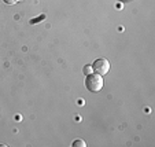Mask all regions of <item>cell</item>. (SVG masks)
Masks as SVG:
<instances>
[{
	"mask_svg": "<svg viewBox=\"0 0 155 147\" xmlns=\"http://www.w3.org/2000/svg\"><path fill=\"white\" fill-rule=\"evenodd\" d=\"M3 2L6 4H11V6L12 4H15V3H18V0H3Z\"/></svg>",
	"mask_w": 155,
	"mask_h": 147,
	"instance_id": "obj_6",
	"label": "cell"
},
{
	"mask_svg": "<svg viewBox=\"0 0 155 147\" xmlns=\"http://www.w3.org/2000/svg\"><path fill=\"white\" fill-rule=\"evenodd\" d=\"M85 87L91 92H99L103 88V77L100 74H88L85 77Z\"/></svg>",
	"mask_w": 155,
	"mask_h": 147,
	"instance_id": "obj_1",
	"label": "cell"
},
{
	"mask_svg": "<svg viewBox=\"0 0 155 147\" xmlns=\"http://www.w3.org/2000/svg\"><path fill=\"white\" fill-rule=\"evenodd\" d=\"M92 70H95L96 74H100V76H104V74L108 73L110 70V62L106 58H99L92 63Z\"/></svg>",
	"mask_w": 155,
	"mask_h": 147,
	"instance_id": "obj_2",
	"label": "cell"
},
{
	"mask_svg": "<svg viewBox=\"0 0 155 147\" xmlns=\"http://www.w3.org/2000/svg\"><path fill=\"white\" fill-rule=\"evenodd\" d=\"M87 147V143H85L84 140H81V139H77V140L73 142V147Z\"/></svg>",
	"mask_w": 155,
	"mask_h": 147,
	"instance_id": "obj_3",
	"label": "cell"
},
{
	"mask_svg": "<svg viewBox=\"0 0 155 147\" xmlns=\"http://www.w3.org/2000/svg\"><path fill=\"white\" fill-rule=\"evenodd\" d=\"M44 18H45V15H40V17H38V18H36V19H30V24H32V25H35V24H38V22H40V21H43L44 19Z\"/></svg>",
	"mask_w": 155,
	"mask_h": 147,
	"instance_id": "obj_5",
	"label": "cell"
},
{
	"mask_svg": "<svg viewBox=\"0 0 155 147\" xmlns=\"http://www.w3.org/2000/svg\"><path fill=\"white\" fill-rule=\"evenodd\" d=\"M82 72H84L85 76H88V74L92 73V65H85L84 69H82Z\"/></svg>",
	"mask_w": 155,
	"mask_h": 147,
	"instance_id": "obj_4",
	"label": "cell"
}]
</instances>
